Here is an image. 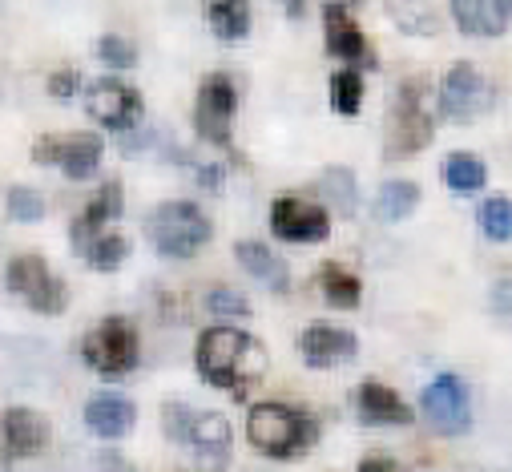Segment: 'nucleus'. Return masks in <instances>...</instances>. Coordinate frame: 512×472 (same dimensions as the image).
<instances>
[{
	"mask_svg": "<svg viewBox=\"0 0 512 472\" xmlns=\"http://www.w3.org/2000/svg\"><path fill=\"white\" fill-rule=\"evenodd\" d=\"M194 360H198V372H202L206 384L242 396L267 372V347L254 335L238 331V327H210L198 339Z\"/></svg>",
	"mask_w": 512,
	"mask_h": 472,
	"instance_id": "1",
	"label": "nucleus"
},
{
	"mask_svg": "<svg viewBox=\"0 0 512 472\" xmlns=\"http://www.w3.org/2000/svg\"><path fill=\"white\" fill-rule=\"evenodd\" d=\"M246 436L259 452L275 460H291L315 444V420L287 404H254L246 416Z\"/></svg>",
	"mask_w": 512,
	"mask_h": 472,
	"instance_id": "2",
	"label": "nucleus"
},
{
	"mask_svg": "<svg viewBox=\"0 0 512 472\" xmlns=\"http://www.w3.org/2000/svg\"><path fill=\"white\" fill-rule=\"evenodd\" d=\"M146 234L158 255L166 259H194L210 243V218L194 202H162L146 218Z\"/></svg>",
	"mask_w": 512,
	"mask_h": 472,
	"instance_id": "3",
	"label": "nucleus"
},
{
	"mask_svg": "<svg viewBox=\"0 0 512 472\" xmlns=\"http://www.w3.org/2000/svg\"><path fill=\"white\" fill-rule=\"evenodd\" d=\"M81 356H85V364H89L97 376L121 380V376H130V372L138 368V360H142V339H138V331H134L130 319L109 315V319H101V323L85 335Z\"/></svg>",
	"mask_w": 512,
	"mask_h": 472,
	"instance_id": "4",
	"label": "nucleus"
},
{
	"mask_svg": "<svg viewBox=\"0 0 512 472\" xmlns=\"http://www.w3.org/2000/svg\"><path fill=\"white\" fill-rule=\"evenodd\" d=\"M5 283L13 295H21L37 315H61L69 307V287L53 275V267L41 255H17L5 267Z\"/></svg>",
	"mask_w": 512,
	"mask_h": 472,
	"instance_id": "5",
	"label": "nucleus"
},
{
	"mask_svg": "<svg viewBox=\"0 0 512 472\" xmlns=\"http://www.w3.org/2000/svg\"><path fill=\"white\" fill-rule=\"evenodd\" d=\"M162 420H166V432L174 440L190 444L198 456H206L214 464L226 460V452H230V424H226V416H218V412H190L186 404H166Z\"/></svg>",
	"mask_w": 512,
	"mask_h": 472,
	"instance_id": "6",
	"label": "nucleus"
},
{
	"mask_svg": "<svg viewBox=\"0 0 512 472\" xmlns=\"http://www.w3.org/2000/svg\"><path fill=\"white\" fill-rule=\"evenodd\" d=\"M85 109L97 126L113 130V134H125V130H134L142 122V113H146V101L134 85H125L117 77H101L85 89Z\"/></svg>",
	"mask_w": 512,
	"mask_h": 472,
	"instance_id": "7",
	"label": "nucleus"
},
{
	"mask_svg": "<svg viewBox=\"0 0 512 472\" xmlns=\"http://www.w3.org/2000/svg\"><path fill=\"white\" fill-rule=\"evenodd\" d=\"M101 138L97 134H85V130H73V134H41L33 142V162L41 166H61L73 182L89 178L97 166H101Z\"/></svg>",
	"mask_w": 512,
	"mask_h": 472,
	"instance_id": "8",
	"label": "nucleus"
},
{
	"mask_svg": "<svg viewBox=\"0 0 512 472\" xmlns=\"http://www.w3.org/2000/svg\"><path fill=\"white\" fill-rule=\"evenodd\" d=\"M492 101H496V89L476 65L460 61L448 69V77L440 85V109L448 122H476L480 113L492 109Z\"/></svg>",
	"mask_w": 512,
	"mask_h": 472,
	"instance_id": "9",
	"label": "nucleus"
},
{
	"mask_svg": "<svg viewBox=\"0 0 512 472\" xmlns=\"http://www.w3.org/2000/svg\"><path fill=\"white\" fill-rule=\"evenodd\" d=\"M234 109H238V93L234 81L222 73H210L198 85V101H194V126L210 146H230V126H234Z\"/></svg>",
	"mask_w": 512,
	"mask_h": 472,
	"instance_id": "10",
	"label": "nucleus"
},
{
	"mask_svg": "<svg viewBox=\"0 0 512 472\" xmlns=\"http://www.w3.org/2000/svg\"><path fill=\"white\" fill-rule=\"evenodd\" d=\"M432 142V117L420 105V85L408 81L392 101V122H388V158H412Z\"/></svg>",
	"mask_w": 512,
	"mask_h": 472,
	"instance_id": "11",
	"label": "nucleus"
},
{
	"mask_svg": "<svg viewBox=\"0 0 512 472\" xmlns=\"http://www.w3.org/2000/svg\"><path fill=\"white\" fill-rule=\"evenodd\" d=\"M424 404V416L428 424L440 432V436H460L472 428V404H468V388L460 384V376H440L424 388L420 396Z\"/></svg>",
	"mask_w": 512,
	"mask_h": 472,
	"instance_id": "12",
	"label": "nucleus"
},
{
	"mask_svg": "<svg viewBox=\"0 0 512 472\" xmlns=\"http://www.w3.org/2000/svg\"><path fill=\"white\" fill-rule=\"evenodd\" d=\"M271 226H275L279 239H287V243H319V239H327L331 218H327L323 206H311V202L287 194V198H275Z\"/></svg>",
	"mask_w": 512,
	"mask_h": 472,
	"instance_id": "13",
	"label": "nucleus"
},
{
	"mask_svg": "<svg viewBox=\"0 0 512 472\" xmlns=\"http://www.w3.org/2000/svg\"><path fill=\"white\" fill-rule=\"evenodd\" d=\"M0 444L9 456H37L49 448V420L33 408H9L0 416Z\"/></svg>",
	"mask_w": 512,
	"mask_h": 472,
	"instance_id": "14",
	"label": "nucleus"
},
{
	"mask_svg": "<svg viewBox=\"0 0 512 472\" xmlns=\"http://www.w3.org/2000/svg\"><path fill=\"white\" fill-rule=\"evenodd\" d=\"M299 347H303V360H307L311 368L347 364V360H355V351H359L355 335H351L347 327H331V323H311V327L303 331Z\"/></svg>",
	"mask_w": 512,
	"mask_h": 472,
	"instance_id": "15",
	"label": "nucleus"
},
{
	"mask_svg": "<svg viewBox=\"0 0 512 472\" xmlns=\"http://www.w3.org/2000/svg\"><path fill=\"white\" fill-rule=\"evenodd\" d=\"M323 33H327V49H331L335 57H343V61H351V65H375V53H371L367 37H363V29L347 17V9L327 5V9H323Z\"/></svg>",
	"mask_w": 512,
	"mask_h": 472,
	"instance_id": "16",
	"label": "nucleus"
},
{
	"mask_svg": "<svg viewBox=\"0 0 512 472\" xmlns=\"http://www.w3.org/2000/svg\"><path fill=\"white\" fill-rule=\"evenodd\" d=\"M121 206H125L121 182H113V178H109V182H101V190L85 202V210L77 214V222H73V230H69V234H73V247H77V251H85V243H89V239H97V234L105 230V222L121 214Z\"/></svg>",
	"mask_w": 512,
	"mask_h": 472,
	"instance_id": "17",
	"label": "nucleus"
},
{
	"mask_svg": "<svg viewBox=\"0 0 512 472\" xmlns=\"http://www.w3.org/2000/svg\"><path fill=\"white\" fill-rule=\"evenodd\" d=\"M452 17L468 37H500L512 21V0H452Z\"/></svg>",
	"mask_w": 512,
	"mask_h": 472,
	"instance_id": "18",
	"label": "nucleus"
},
{
	"mask_svg": "<svg viewBox=\"0 0 512 472\" xmlns=\"http://www.w3.org/2000/svg\"><path fill=\"white\" fill-rule=\"evenodd\" d=\"M355 408H359L363 424H379V428H388V424L404 428V424H412V408L392 388H383V384H359Z\"/></svg>",
	"mask_w": 512,
	"mask_h": 472,
	"instance_id": "19",
	"label": "nucleus"
},
{
	"mask_svg": "<svg viewBox=\"0 0 512 472\" xmlns=\"http://www.w3.org/2000/svg\"><path fill=\"white\" fill-rule=\"evenodd\" d=\"M134 420H138V408L125 396H93L85 404V424L101 440H121L125 432L134 428Z\"/></svg>",
	"mask_w": 512,
	"mask_h": 472,
	"instance_id": "20",
	"label": "nucleus"
},
{
	"mask_svg": "<svg viewBox=\"0 0 512 472\" xmlns=\"http://www.w3.org/2000/svg\"><path fill=\"white\" fill-rule=\"evenodd\" d=\"M234 255H238V263L246 267V275L263 279L267 287H275V291H287V287H291V279H287V263H283L267 243L242 239V243L234 247Z\"/></svg>",
	"mask_w": 512,
	"mask_h": 472,
	"instance_id": "21",
	"label": "nucleus"
},
{
	"mask_svg": "<svg viewBox=\"0 0 512 472\" xmlns=\"http://www.w3.org/2000/svg\"><path fill=\"white\" fill-rule=\"evenodd\" d=\"M416 202H420V186L396 178L388 186H379V194H375V218L379 222H400V218H408L416 210Z\"/></svg>",
	"mask_w": 512,
	"mask_h": 472,
	"instance_id": "22",
	"label": "nucleus"
},
{
	"mask_svg": "<svg viewBox=\"0 0 512 472\" xmlns=\"http://www.w3.org/2000/svg\"><path fill=\"white\" fill-rule=\"evenodd\" d=\"M210 29L222 41H238L250 33V5L246 0H210Z\"/></svg>",
	"mask_w": 512,
	"mask_h": 472,
	"instance_id": "23",
	"label": "nucleus"
},
{
	"mask_svg": "<svg viewBox=\"0 0 512 472\" xmlns=\"http://www.w3.org/2000/svg\"><path fill=\"white\" fill-rule=\"evenodd\" d=\"M85 263L97 267V271H117L125 263V255H130V239L125 234H113V230H101L97 239L85 243Z\"/></svg>",
	"mask_w": 512,
	"mask_h": 472,
	"instance_id": "24",
	"label": "nucleus"
},
{
	"mask_svg": "<svg viewBox=\"0 0 512 472\" xmlns=\"http://www.w3.org/2000/svg\"><path fill=\"white\" fill-rule=\"evenodd\" d=\"M484 178H488V170H484L480 158H472V154H448L444 158V182H448V190L472 194V190L484 186Z\"/></svg>",
	"mask_w": 512,
	"mask_h": 472,
	"instance_id": "25",
	"label": "nucleus"
},
{
	"mask_svg": "<svg viewBox=\"0 0 512 472\" xmlns=\"http://www.w3.org/2000/svg\"><path fill=\"white\" fill-rule=\"evenodd\" d=\"M319 283H323V295L331 299V307H343V311H351V307L359 303V295H363L359 279H355L347 267H339V263H327V267L319 271Z\"/></svg>",
	"mask_w": 512,
	"mask_h": 472,
	"instance_id": "26",
	"label": "nucleus"
},
{
	"mask_svg": "<svg viewBox=\"0 0 512 472\" xmlns=\"http://www.w3.org/2000/svg\"><path fill=\"white\" fill-rule=\"evenodd\" d=\"M388 13L408 33H440V21H436V13L424 5V0H388Z\"/></svg>",
	"mask_w": 512,
	"mask_h": 472,
	"instance_id": "27",
	"label": "nucleus"
},
{
	"mask_svg": "<svg viewBox=\"0 0 512 472\" xmlns=\"http://www.w3.org/2000/svg\"><path fill=\"white\" fill-rule=\"evenodd\" d=\"M476 218H480V230L488 234L492 243H508L512 239V202L508 198H488L476 210Z\"/></svg>",
	"mask_w": 512,
	"mask_h": 472,
	"instance_id": "28",
	"label": "nucleus"
},
{
	"mask_svg": "<svg viewBox=\"0 0 512 472\" xmlns=\"http://www.w3.org/2000/svg\"><path fill=\"white\" fill-rule=\"evenodd\" d=\"M331 101H335V109H339L343 117H351V113L363 105V77H359L355 69L335 73V77H331Z\"/></svg>",
	"mask_w": 512,
	"mask_h": 472,
	"instance_id": "29",
	"label": "nucleus"
},
{
	"mask_svg": "<svg viewBox=\"0 0 512 472\" xmlns=\"http://www.w3.org/2000/svg\"><path fill=\"white\" fill-rule=\"evenodd\" d=\"M5 206H9V218L13 222H41L45 218V198L33 186H13L9 198H5Z\"/></svg>",
	"mask_w": 512,
	"mask_h": 472,
	"instance_id": "30",
	"label": "nucleus"
},
{
	"mask_svg": "<svg viewBox=\"0 0 512 472\" xmlns=\"http://www.w3.org/2000/svg\"><path fill=\"white\" fill-rule=\"evenodd\" d=\"M319 190H323V194L331 198V206H339L343 214L355 210V178H351V170H343V166L327 170L323 182H319Z\"/></svg>",
	"mask_w": 512,
	"mask_h": 472,
	"instance_id": "31",
	"label": "nucleus"
},
{
	"mask_svg": "<svg viewBox=\"0 0 512 472\" xmlns=\"http://www.w3.org/2000/svg\"><path fill=\"white\" fill-rule=\"evenodd\" d=\"M97 57H101L109 69H134V65H138L134 41H125V37H117V33H105V37L97 41Z\"/></svg>",
	"mask_w": 512,
	"mask_h": 472,
	"instance_id": "32",
	"label": "nucleus"
},
{
	"mask_svg": "<svg viewBox=\"0 0 512 472\" xmlns=\"http://www.w3.org/2000/svg\"><path fill=\"white\" fill-rule=\"evenodd\" d=\"M206 307L214 311V315H250V303L238 295V291H230V287H214V291H206Z\"/></svg>",
	"mask_w": 512,
	"mask_h": 472,
	"instance_id": "33",
	"label": "nucleus"
},
{
	"mask_svg": "<svg viewBox=\"0 0 512 472\" xmlns=\"http://www.w3.org/2000/svg\"><path fill=\"white\" fill-rule=\"evenodd\" d=\"M77 89H81V73H77V69H69V65H65V69L49 73V93H53L57 101H69Z\"/></svg>",
	"mask_w": 512,
	"mask_h": 472,
	"instance_id": "34",
	"label": "nucleus"
},
{
	"mask_svg": "<svg viewBox=\"0 0 512 472\" xmlns=\"http://www.w3.org/2000/svg\"><path fill=\"white\" fill-rule=\"evenodd\" d=\"M359 472H400V468L392 460H383V456H371V460L359 464Z\"/></svg>",
	"mask_w": 512,
	"mask_h": 472,
	"instance_id": "35",
	"label": "nucleus"
},
{
	"mask_svg": "<svg viewBox=\"0 0 512 472\" xmlns=\"http://www.w3.org/2000/svg\"><path fill=\"white\" fill-rule=\"evenodd\" d=\"M327 5H335V9H347V5H363V0H327Z\"/></svg>",
	"mask_w": 512,
	"mask_h": 472,
	"instance_id": "36",
	"label": "nucleus"
},
{
	"mask_svg": "<svg viewBox=\"0 0 512 472\" xmlns=\"http://www.w3.org/2000/svg\"><path fill=\"white\" fill-rule=\"evenodd\" d=\"M287 9H291V13L299 17V9H303V0H287Z\"/></svg>",
	"mask_w": 512,
	"mask_h": 472,
	"instance_id": "37",
	"label": "nucleus"
}]
</instances>
